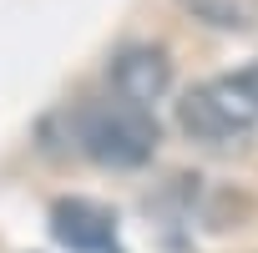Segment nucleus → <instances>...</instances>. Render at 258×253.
Segmentation results:
<instances>
[{"mask_svg":"<svg viewBox=\"0 0 258 253\" xmlns=\"http://www.w3.org/2000/svg\"><path fill=\"white\" fill-rule=\"evenodd\" d=\"M177 126L192 142H233L258 126V61L208 76L177 96Z\"/></svg>","mask_w":258,"mask_h":253,"instance_id":"nucleus-1","label":"nucleus"},{"mask_svg":"<svg viewBox=\"0 0 258 253\" xmlns=\"http://www.w3.org/2000/svg\"><path fill=\"white\" fill-rule=\"evenodd\" d=\"M76 137H81V152L111 172H126V167H147L162 132H157V121L147 106H132V101H96L81 111V126H76Z\"/></svg>","mask_w":258,"mask_h":253,"instance_id":"nucleus-2","label":"nucleus"},{"mask_svg":"<svg viewBox=\"0 0 258 253\" xmlns=\"http://www.w3.org/2000/svg\"><path fill=\"white\" fill-rule=\"evenodd\" d=\"M106 86H111V96H121V101H132V106H157L167 91H172V61H167V51L162 46H152V41H132V46H121L116 56H111V66H106Z\"/></svg>","mask_w":258,"mask_h":253,"instance_id":"nucleus-3","label":"nucleus"},{"mask_svg":"<svg viewBox=\"0 0 258 253\" xmlns=\"http://www.w3.org/2000/svg\"><path fill=\"white\" fill-rule=\"evenodd\" d=\"M46 223H51L56 243H66L71 253H116V218H111L101 203L56 198Z\"/></svg>","mask_w":258,"mask_h":253,"instance_id":"nucleus-4","label":"nucleus"},{"mask_svg":"<svg viewBox=\"0 0 258 253\" xmlns=\"http://www.w3.org/2000/svg\"><path fill=\"white\" fill-rule=\"evenodd\" d=\"M177 6L192 21L213 26V31H248L253 26V6L248 0H177Z\"/></svg>","mask_w":258,"mask_h":253,"instance_id":"nucleus-5","label":"nucleus"}]
</instances>
